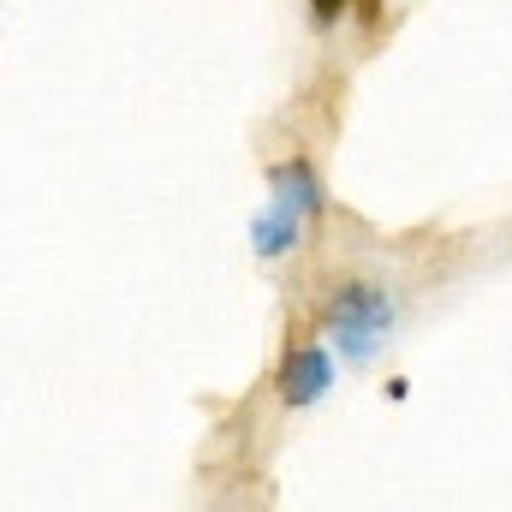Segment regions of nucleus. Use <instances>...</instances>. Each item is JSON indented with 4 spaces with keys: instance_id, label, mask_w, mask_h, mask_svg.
Instances as JSON below:
<instances>
[{
    "instance_id": "f257e3e1",
    "label": "nucleus",
    "mask_w": 512,
    "mask_h": 512,
    "mask_svg": "<svg viewBox=\"0 0 512 512\" xmlns=\"http://www.w3.org/2000/svg\"><path fill=\"white\" fill-rule=\"evenodd\" d=\"M322 316H328V334L340 340V352H346L352 364L376 358V346L393 334V298H387L382 286H370V280H346V286L328 298Z\"/></svg>"
},
{
    "instance_id": "f03ea898",
    "label": "nucleus",
    "mask_w": 512,
    "mask_h": 512,
    "mask_svg": "<svg viewBox=\"0 0 512 512\" xmlns=\"http://www.w3.org/2000/svg\"><path fill=\"white\" fill-rule=\"evenodd\" d=\"M328 387H334V358H328V346H292V352H286V364H280V399H286V405H316Z\"/></svg>"
},
{
    "instance_id": "7ed1b4c3",
    "label": "nucleus",
    "mask_w": 512,
    "mask_h": 512,
    "mask_svg": "<svg viewBox=\"0 0 512 512\" xmlns=\"http://www.w3.org/2000/svg\"><path fill=\"white\" fill-rule=\"evenodd\" d=\"M268 185H274V203L280 209H292V215H316L322 209V185H316V173H310V161H280L274 173H268Z\"/></svg>"
},
{
    "instance_id": "20e7f679",
    "label": "nucleus",
    "mask_w": 512,
    "mask_h": 512,
    "mask_svg": "<svg viewBox=\"0 0 512 512\" xmlns=\"http://www.w3.org/2000/svg\"><path fill=\"white\" fill-rule=\"evenodd\" d=\"M298 227H304V215H292V209H280V203H268L262 215L251 221V239L262 256H286L298 245Z\"/></svg>"
},
{
    "instance_id": "39448f33",
    "label": "nucleus",
    "mask_w": 512,
    "mask_h": 512,
    "mask_svg": "<svg viewBox=\"0 0 512 512\" xmlns=\"http://www.w3.org/2000/svg\"><path fill=\"white\" fill-rule=\"evenodd\" d=\"M310 12H316V24H334L346 12V0H310Z\"/></svg>"
},
{
    "instance_id": "423d86ee",
    "label": "nucleus",
    "mask_w": 512,
    "mask_h": 512,
    "mask_svg": "<svg viewBox=\"0 0 512 512\" xmlns=\"http://www.w3.org/2000/svg\"><path fill=\"white\" fill-rule=\"evenodd\" d=\"M358 12H364V18H376V12H382V0H358Z\"/></svg>"
}]
</instances>
